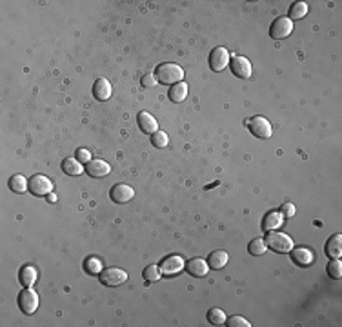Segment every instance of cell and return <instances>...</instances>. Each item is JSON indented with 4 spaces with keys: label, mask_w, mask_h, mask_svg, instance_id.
<instances>
[{
    "label": "cell",
    "mask_w": 342,
    "mask_h": 327,
    "mask_svg": "<svg viewBox=\"0 0 342 327\" xmlns=\"http://www.w3.org/2000/svg\"><path fill=\"white\" fill-rule=\"evenodd\" d=\"M155 77H157V82L164 84V86H175V84L182 82L184 79V69L177 64H160L155 71Z\"/></svg>",
    "instance_id": "obj_1"
},
{
    "label": "cell",
    "mask_w": 342,
    "mask_h": 327,
    "mask_svg": "<svg viewBox=\"0 0 342 327\" xmlns=\"http://www.w3.org/2000/svg\"><path fill=\"white\" fill-rule=\"evenodd\" d=\"M266 245L270 249H273L275 253H289L293 249V240L289 238L288 235L284 233H277V231H267L266 236Z\"/></svg>",
    "instance_id": "obj_2"
},
{
    "label": "cell",
    "mask_w": 342,
    "mask_h": 327,
    "mask_svg": "<svg viewBox=\"0 0 342 327\" xmlns=\"http://www.w3.org/2000/svg\"><path fill=\"white\" fill-rule=\"evenodd\" d=\"M38 304H40V298H38V294L31 287H24V291L18 294V307L26 315H33L35 311H37Z\"/></svg>",
    "instance_id": "obj_3"
},
{
    "label": "cell",
    "mask_w": 342,
    "mask_h": 327,
    "mask_svg": "<svg viewBox=\"0 0 342 327\" xmlns=\"http://www.w3.org/2000/svg\"><path fill=\"white\" fill-rule=\"evenodd\" d=\"M248 128H250L251 135L257 138H270L273 135L272 124H270V120L264 118V116H253V118L248 122Z\"/></svg>",
    "instance_id": "obj_4"
},
{
    "label": "cell",
    "mask_w": 342,
    "mask_h": 327,
    "mask_svg": "<svg viewBox=\"0 0 342 327\" xmlns=\"http://www.w3.org/2000/svg\"><path fill=\"white\" fill-rule=\"evenodd\" d=\"M99 280L108 287H117L120 284H124L128 280V273L122 269H117V267H108V269L101 271L99 274Z\"/></svg>",
    "instance_id": "obj_5"
},
{
    "label": "cell",
    "mask_w": 342,
    "mask_h": 327,
    "mask_svg": "<svg viewBox=\"0 0 342 327\" xmlns=\"http://www.w3.org/2000/svg\"><path fill=\"white\" fill-rule=\"evenodd\" d=\"M53 191V184L44 174H35L30 178V193L35 196H46Z\"/></svg>",
    "instance_id": "obj_6"
},
{
    "label": "cell",
    "mask_w": 342,
    "mask_h": 327,
    "mask_svg": "<svg viewBox=\"0 0 342 327\" xmlns=\"http://www.w3.org/2000/svg\"><path fill=\"white\" fill-rule=\"evenodd\" d=\"M293 31V22L289 20L288 17H279L273 20V24L270 26V35H272V38H277V40H280V38H286L289 37Z\"/></svg>",
    "instance_id": "obj_7"
},
{
    "label": "cell",
    "mask_w": 342,
    "mask_h": 327,
    "mask_svg": "<svg viewBox=\"0 0 342 327\" xmlns=\"http://www.w3.org/2000/svg\"><path fill=\"white\" fill-rule=\"evenodd\" d=\"M230 67L233 71V75L238 79H250L251 77V62L246 57H240V55H233L230 58Z\"/></svg>",
    "instance_id": "obj_8"
},
{
    "label": "cell",
    "mask_w": 342,
    "mask_h": 327,
    "mask_svg": "<svg viewBox=\"0 0 342 327\" xmlns=\"http://www.w3.org/2000/svg\"><path fill=\"white\" fill-rule=\"evenodd\" d=\"M230 64V51L226 47H215L209 53V67L213 71H222Z\"/></svg>",
    "instance_id": "obj_9"
},
{
    "label": "cell",
    "mask_w": 342,
    "mask_h": 327,
    "mask_svg": "<svg viewBox=\"0 0 342 327\" xmlns=\"http://www.w3.org/2000/svg\"><path fill=\"white\" fill-rule=\"evenodd\" d=\"M184 265H186V262H184L179 255H169V257H166L162 262H160L159 267H160V273L171 276V274L180 273V271L184 269Z\"/></svg>",
    "instance_id": "obj_10"
},
{
    "label": "cell",
    "mask_w": 342,
    "mask_h": 327,
    "mask_svg": "<svg viewBox=\"0 0 342 327\" xmlns=\"http://www.w3.org/2000/svg\"><path fill=\"white\" fill-rule=\"evenodd\" d=\"M109 196H111L113 202L126 204V202H130V200L135 196V191H133V187L128 186V184H117V186L111 187Z\"/></svg>",
    "instance_id": "obj_11"
},
{
    "label": "cell",
    "mask_w": 342,
    "mask_h": 327,
    "mask_svg": "<svg viewBox=\"0 0 342 327\" xmlns=\"http://www.w3.org/2000/svg\"><path fill=\"white\" fill-rule=\"evenodd\" d=\"M84 169H86V173H88L91 178H102V177H106V174H109L111 166L104 160H89Z\"/></svg>",
    "instance_id": "obj_12"
},
{
    "label": "cell",
    "mask_w": 342,
    "mask_h": 327,
    "mask_svg": "<svg viewBox=\"0 0 342 327\" xmlns=\"http://www.w3.org/2000/svg\"><path fill=\"white\" fill-rule=\"evenodd\" d=\"M186 271H188L191 276H195V278H201V276H206L208 274V271H209V265L206 264L202 258H191V260H188L186 262Z\"/></svg>",
    "instance_id": "obj_13"
},
{
    "label": "cell",
    "mask_w": 342,
    "mask_h": 327,
    "mask_svg": "<svg viewBox=\"0 0 342 327\" xmlns=\"http://www.w3.org/2000/svg\"><path fill=\"white\" fill-rule=\"evenodd\" d=\"M138 128L144 133H150V135L159 131V124H157V120L153 118V115H150L148 111L138 113Z\"/></svg>",
    "instance_id": "obj_14"
},
{
    "label": "cell",
    "mask_w": 342,
    "mask_h": 327,
    "mask_svg": "<svg viewBox=\"0 0 342 327\" xmlns=\"http://www.w3.org/2000/svg\"><path fill=\"white\" fill-rule=\"evenodd\" d=\"M291 260L293 264L301 265V267H306V265H309L313 262V255L309 249L306 247H297V249H291Z\"/></svg>",
    "instance_id": "obj_15"
},
{
    "label": "cell",
    "mask_w": 342,
    "mask_h": 327,
    "mask_svg": "<svg viewBox=\"0 0 342 327\" xmlns=\"http://www.w3.org/2000/svg\"><path fill=\"white\" fill-rule=\"evenodd\" d=\"M326 255L330 258H340L342 255V235H333L326 242Z\"/></svg>",
    "instance_id": "obj_16"
},
{
    "label": "cell",
    "mask_w": 342,
    "mask_h": 327,
    "mask_svg": "<svg viewBox=\"0 0 342 327\" xmlns=\"http://www.w3.org/2000/svg\"><path fill=\"white\" fill-rule=\"evenodd\" d=\"M93 96L96 100H108L111 96V84L106 79H99L93 86Z\"/></svg>",
    "instance_id": "obj_17"
},
{
    "label": "cell",
    "mask_w": 342,
    "mask_h": 327,
    "mask_svg": "<svg viewBox=\"0 0 342 327\" xmlns=\"http://www.w3.org/2000/svg\"><path fill=\"white\" fill-rule=\"evenodd\" d=\"M228 260H230V255H228V251H222V249H218V251H213L211 255H209L208 265L211 267V269H222V267L228 264Z\"/></svg>",
    "instance_id": "obj_18"
},
{
    "label": "cell",
    "mask_w": 342,
    "mask_h": 327,
    "mask_svg": "<svg viewBox=\"0 0 342 327\" xmlns=\"http://www.w3.org/2000/svg\"><path fill=\"white\" fill-rule=\"evenodd\" d=\"M282 215L279 211H270L262 220V229L264 231H275L277 228L282 225Z\"/></svg>",
    "instance_id": "obj_19"
},
{
    "label": "cell",
    "mask_w": 342,
    "mask_h": 327,
    "mask_svg": "<svg viewBox=\"0 0 342 327\" xmlns=\"http://www.w3.org/2000/svg\"><path fill=\"white\" fill-rule=\"evenodd\" d=\"M167 96H169L171 102H175V104L184 102L186 96H188V86H186L184 82H179V84H175V86H171Z\"/></svg>",
    "instance_id": "obj_20"
},
{
    "label": "cell",
    "mask_w": 342,
    "mask_h": 327,
    "mask_svg": "<svg viewBox=\"0 0 342 327\" xmlns=\"http://www.w3.org/2000/svg\"><path fill=\"white\" fill-rule=\"evenodd\" d=\"M18 280L24 287H33L35 282H37V271L31 267V265H24L18 273Z\"/></svg>",
    "instance_id": "obj_21"
},
{
    "label": "cell",
    "mask_w": 342,
    "mask_h": 327,
    "mask_svg": "<svg viewBox=\"0 0 342 327\" xmlns=\"http://www.w3.org/2000/svg\"><path fill=\"white\" fill-rule=\"evenodd\" d=\"M9 189L13 193H26V189H30V180L24 174H15L9 180Z\"/></svg>",
    "instance_id": "obj_22"
},
{
    "label": "cell",
    "mask_w": 342,
    "mask_h": 327,
    "mask_svg": "<svg viewBox=\"0 0 342 327\" xmlns=\"http://www.w3.org/2000/svg\"><path fill=\"white\" fill-rule=\"evenodd\" d=\"M62 171L66 174H71V177H77V174H80L84 171V166L82 162H79L77 158H66L62 162Z\"/></svg>",
    "instance_id": "obj_23"
},
{
    "label": "cell",
    "mask_w": 342,
    "mask_h": 327,
    "mask_svg": "<svg viewBox=\"0 0 342 327\" xmlns=\"http://www.w3.org/2000/svg\"><path fill=\"white\" fill-rule=\"evenodd\" d=\"M306 13H308V4L306 2H295V4L289 8V20H299V18H304Z\"/></svg>",
    "instance_id": "obj_24"
},
{
    "label": "cell",
    "mask_w": 342,
    "mask_h": 327,
    "mask_svg": "<svg viewBox=\"0 0 342 327\" xmlns=\"http://www.w3.org/2000/svg\"><path fill=\"white\" fill-rule=\"evenodd\" d=\"M266 249H267V245L262 238H253V240L248 244V251H250V255H253V257H260V255H264Z\"/></svg>",
    "instance_id": "obj_25"
},
{
    "label": "cell",
    "mask_w": 342,
    "mask_h": 327,
    "mask_svg": "<svg viewBox=\"0 0 342 327\" xmlns=\"http://www.w3.org/2000/svg\"><path fill=\"white\" fill-rule=\"evenodd\" d=\"M208 322L211 325H224L226 323V315L224 311L218 309V307H213V309L208 311Z\"/></svg>",
    "instance_id": "obj_26"
},
{
    "label": "cell",
    "mask_w": 342,
    "mask_h": 327,
    "mask_svg": "<svg viewBox=\"0 0 342 327\" xmlns=\"http://www.w3.org/2000/svg\"><path fill=\"white\" fill-rule=\"evenodd\" d=\"M160 267L159 265H148L146 269L142 271V276H144V280L148 282V284H153V282L160 280Z\"/></svg>",
    "instance_id": "obj_27"
},
{
    "label": "cell",
    "mask_w": 342,
    "mask_h": 327,
    "mask_svg": "<svg viewBox=\"0 0 342 327\" xmlns=\"http://www.w3.org/2000/svg\"><path fill=\"white\" fill-rule=\"evenodd\" d=\"M328 274L331 278H340L342 276V262L338 258H331V262L328 264Z\"/></svg>",
    "instance_id": "obj_28"
},
{
    "label": "cell",
    "mask_w": 342,
    "mask_h": 327,
    "mask_svg": "<svg viewBox=\"0 0 342 327\" xmlns=\"http://www.w3.org/2000/svg\"><path fill=\"white\" fill-rule=\"evenodd\" d=\"M167 142H169V138H167V135L164 131H157V133L151 135V144H153L155 147H159V149L166 147Z\"/></svg>",
    "instance_id": "obj_29"
},
{
    "label": "cell",
    "mask_w": 342,
    "mask_h": 327,
    "mask_svg": "<svg viewBox=\"0 0 342 327\" xmlns=\"http://www.w3.org/2000/svg\"><path fill=\"white\" fill-rule=\"evenodd\" d=\"M86 271L91 274H101L102 262L99 260V258H88V260H86Z\"/></svg>",
    "instance_id": "obj_30"
},
{
    "label": "cell",
    "mask_w": 342,
    "mask_h": 327,
    "mask_svg": "<svg viewBox=\"0 0 342 327\" xmlns=\"http://www.w3.org/2000/svg\"><path fill=\"white\" fill-rule=\"evenodd\" d=\"M226 325L228 327H250L251 323L248 322L244 316H230V320H228Z\"/></svg>",
    "instance_id": "obj_31"
},
{
    "label": "cell",
    "mask_w": 342,
    "mask_h": 327,
    "mask_svg": "<svg viewBox=\"0 0 342 327\" xmlns=\"http://www.w3.org/2000/svg\"><path fill=\"white\" fill-rule=\"evenodd\" d=\"M279 213L282 215V218H291V216H295V206H293L291 202L282 204V207H280Z\"/></svg>",
    "instance_id": "obj_32"
},
{
    "label": "cell",
    "mask_w": 342,
    "mask_h": 327,
    "mask_svg": "<svg viewBox=\"0 0 342 327\" xmlns=\"http://www.w3.org/2000/svg\"><path fill=\"white\" fill-rule=\"evenodd\" d=\"M140 82H142V87H148V89H150V87L157 86V77L155 75H144Z\"/></svg>",
    "instance_id": "obj_33"
},
{
    "label": "cell",
    "mask_w": 342,
    "mask_h": 327,
    "mask_svg": "<svg viewBox=\"0 0 342 327\" xmlns=\"http://www.w3.org/2000/svg\"><path fill=\"white\" fill-rule=\"evenodd\" d=\"M77 160L82 162V164H88L91 160V155H89L88 149H77Z\"/></svg>",
    "instance_id": "obj_34"
},
{
    "label": "cell",
    "mask_w": 342,
    "mask_h": 327,
    "mask_svg": "<svg viewBox=\"0 0 342 327\" xmlns=\"http://www.w3.org/2000/svg\"><path fill=\"white\" fill-rule=\"evenodd\" d=\"M55 200H57V195H55V193H50V202H55Z\"/></svg>",
    "instance_id": "obj_35"
}]
</instances>
